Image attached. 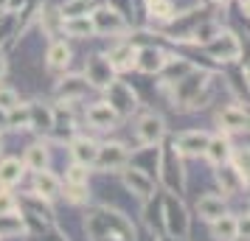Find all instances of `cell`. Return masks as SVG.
<instances>
[{
    "label": "cell",
    "mask_w": 250,
    "mask_h": 241,
    "mask_svg": "<svg viewBox=\"0 0 250 241\" xmlns=\"http://www.w3.org/2000/svg\"><path fill=\"white\" fill-rule=\"evenodd\" d=\"M0 154H3V140H0Z\"/></svg>",
    "instance_id": "40"
},
{
    "label": "cell",
    "mask_w": 250,
    "mask_h": 241,
    "mask_svg": "<svg viewBox=\"0 0 250 241\" xmlns=\"http://www.w3.org/2000/svg\"><path fill=\"white\" fill-rule=\"evenodd\" d=\"M135 54H138L135 45L121 42V45H113V48H110L107 62L113 65V70H132V68H135Z\"/></svg>",
    "instance_id": "15"
},
{
    "label": "cell",
    "mask_w": 250,
    "mask_h": 241,
    "mask_svg": "<svg viewBox=\"0 0 250 241\" xmlns=\"http://www.w3.org/2000/svg\"><path fill=\"white\" fill-rule=\"evenodd\" d=\"M211 227H214L216 241H236L239 239V219L230 216V213H222L216 222H211Z\"/></svg>",
    "instance_id": "23"
},
{
    "label": "cell",
    "mask_w": 250,
    "mask_h": 241,
    "mask_svg": "<svg viewBox=\"0 0 250 241\" xmlns=\"http://www.w3.org/2000/svg\"><path fill=\"white\" fill-rule=\"evenodd\" d=\"M84 81L93 84V87H102L107 90L110 84L115 81V70L113 65L107 62V56H90L87 65H84Z\"/></svg>",
    "instance_id": "7"
},
{
    "label": "cell",
    "mask_w": 250,
    "mask_h": 241,
    "mask_svg": "<svg viewBox=\"0 0 250 241\" xmlns=\"http://www.w3.org/2000/svg\"><path fill=\"white\" fill-rule=\"evenodd\" d=\"M28 127V107H14L9 110V129H25Z\"/></svg>",
    "instance_id": "33"
},
{
    "label": "cell",
    "mask_w": 250,
    "mask_h": 241,
    "mask_svg": "<svg viewBox=\"0 0 250 241\" xmlns=\"http://www.w3.org/2000/svg\"><path fill=\"white\" fill-rule=\"evenodd\" d=\"M208 73L205 70H188L183 79L174 81V107H188V104L200 95V93L208 90Z\"/></svg>",
    "instance_id": "3"
},
{
    "label": "cell",
    "mask_w": 250,
    "mask_h": 241,
    "mask_svg": "<svg viewBox=\"0 0 250 241\" xmlns=\"http://www.w3.org/2000/svg\"><path fill=\"white\" fill-rule=\"evenodd\" d=\"M59 194L65 196L68 202H73V205H82V202H87V185H82V183H65V188H62Z\"/></svg>",
    "instance_id": "31"
},
{
    "label": "cell",
    "mask_w": 250,
    "mask_h": 241,
    "mask_svg": "<svg viewBox=\"0 0 250 241\" xmlns=\"http://www.w3.org/2000/svg\"><path fill=\"white\" fill-rule=\"evenodd\" d=\"M166 65V54L155 45H146V48H138L135 54V68L141 73H160V68Z\"/></svg>",
    "instance_id": "12"
},
{
    "label": "cell",
    "mask_w": 250,
    "mask_h": 241,
    "mask_svg": "<svg viewBox=\"0 0 250 241\" xmlns=\"http://www.w3.org/2000/svg\"><path fill=\"white\" fill-rule=\"evenodd\" d=\"M23 163L17 160V157H6V160H0V185L3 188H12L23 180Z\"/></svg>",
    "instance_id": "24"
},
{
    "label": "cell",
    "mask_w": 250,
    "mask_h": 241,
    "mask_svg": "<svg viewBox=\"0 0 250 241\" xmlns=\"http://www.w3.org/2000/svg\"><path fill=\"white\" fill-rule=\"evenodd\" d=\"M87 87H90V84L82 79V76H70V79H62V81H59L57 95H59L65 104H68V101H79L82 95L87 93Z\"/></svg>",
    "instance_id": "22"
},
{
    "label": "cell",
    "mask_w": 250,
    "mask_h": 241,
    "mask_svg": "<svg viewBox=\"0 0 250 241\" xmlns=\"http://www.w3.org/2000/svg\"><path fill=\"white\" fill-rule=\"evenodd\" d=\"M59 191H62V183H59V177H54L51 171H37L34 177V194L40 196V199H45V202H51V199H57Z\"/></svg>",
    "instance_id": "16"
},
{
    "label": "cell",
    "mask_w": 250,
    "mask_h": 241,
    "mask_svg": "<svg viewBox=\"0 0 250 241\" xmlns=\"http://www.w3.org/2000/svg\"><path fill=\"white\" fill-rule=\"evenodd\" d=\"M149 17H152V20H171V17H174V6H171L169 0L149 3Z\"/></svg>",
    "instance_id": "32"
},
{
    "label": "cell",
    "mask_w": 250,
    "mask_h": 241,
    "mask_svg": "<svg viewBox=\"0 0 250 241\" xmlns=\"http://www.w3.org/2000/svg\"><path fill=\"white\" fill-rule=\"evenodd\" d=\"M197 213H200V219H205V222H216L222 213H228L225 199H222V196H216V194L200 196V199H197Z\"/></svg>",
    "instance_id": "17"
},
{
    "label": "cell",
    "mask_w": 250,
    "mask_h": 241,
    "mask_svg": "<svg viewBox=\"0 0 250 241\" xmlns=\"http://www.w3.org/2000/svg\"><path fill=\"white\" fill-rule=\"evenodd\" d=\"M17 210V202H14V196L9 191H0V216L3 213H14Z\"/></svg>",
    "instance_id": "36"
},
{
    "label": "cell",
    "mask_w": 250,
    "mask_h": 241,
    "mask_svg": "<svg viewBox=\"0 0 250 241\" xmlns=\"http://www.w3.org/2000/svg\"><path fill=\"white\" fill-rule=\"evenodd\" d=\"M87 177H90V171H87V166H82V163H73V166L68 168V183L87 185Z\"/></svg>",
    "instance_id": "35"
},
{
    "label": "cell",
    "mask_w": 250,
    "mask_h": 241,
    "mask_svg": "<svg viewBox=\"0 0 250 241\" xmlns=\"http://www.w3.org/2000/svg\"><path fill=\"white\" fill-rule=\"evenodd\" d=\"M87 12H93V0H65L59 9L62 17H87Z\"/></svg>",
    "instance_id": "30"
},
{
    "label": "cell",
    "mask_w": 250,
    "mask_h": 241,
    "mask_svg": "<svg viewBox=\"0 0 250 241\" xmlns=\"http://www.w3.org/2000/svg\"><path fill=\"white\" fill-rule=\"evenodd\" d=\"M121 180H124L126 191L132 196H138V199H144V202L155 194V180L146 171H141V168H126V171H121Z\"/></svg>",
    "instance_id": "8"
},
{
    "label": "cell",
    "mask_w": 250,
    "mask_h": 241,
    "mask_svg": "<svg viewBox=\"0 0 250 241\" xmlns=\"http://www.w3.org/2000/svg\"><path fill=\"white\" fill-rule=\"evenodd\" d=\"M158 168H160V183L166 185L169 194H180L183 191V183H186V174H183V163H180V154L174 149V143H169L163 154L158 157Z\"/></svg>",
    "instance_id": "2"
},
{
    "label": "cell",
    "mask_w": 250,
    "mask_h": 241,
    "mask_svg": "<svg viewBox=\"0 0 250 241\" xmlns=\"http://www.w3.org/2000/svg\"><path fill=\"white\" fill-rule=\"evenodd\" d=\"M205 157L214 163V166L230 163V157H233V146H230V140H228L225 135L211 138V140H208V146H205Z\"/></svg>",
    "instance_id": "18"
},
{
    "label": "cell",
    "mask_w": 250,
    "mask_h": 241,
    "mask_svg": "<svg viewBox=\"0 0 250 241\" xmlns=\"http://www.w3.org/2000/svg\"><path fill=\"white\" fill-rule=\"evenodd\" d=\"M208 140H211L208 132H203V129H188V132H180L174 138V149H177V154H191V157H197V154H205Z\"/></svg>",
    "instance_id": "9"
},
{
    "label": "cell",
    "mask_w": 250,
    "mask_h": 241,
    "mask_svg": "<svg viewBox=\"0 0 250 241\" xmlns=\"http://www.w3.org/2000/svg\"><path fill=\"white\" fill-rule=\"evenodd\" d=\"M62 31H68L70 37H90V34H96L90 17H62Z\"/></svg>",
    "instance_id": "25"
},
{
    "label": "cell",
    "mask_w": 250,
    "mask_h": 241,
    "mask_svg": "<svg viewBox=\"0 0 250 241\" xmlns=\"http://www.w3.org/2000/svg\"><path fill=\"white\" fill-rule=\"evenodd\" d=\"M51 124H54V110L45 104H28V127L40 132V135H51Z\"/></svg>",
    "instance_id": "13"
},
{
    "label": "cell",
    "mask_w": 250,
    "mask_h": 241,
    "mask_svg": "<svg viewBox=\"0 0 250 241\" xmlns=\"http://www.w3.org/2000/svg\"><path fill=\"white\" fill-rule=\"evenodd\" d=\"M121 118L113 112V107L107 101H102V104H93L90 110H87V124L90 127H96V129H115V124H118Z\"/></svg>",
    "instance_id": "14"
},
{
    "label": "cell",
    "mask_w": 250,
    "mask_h": 241,
    "mask_svg": "<svg viewBox=\"0 0 250 241\" xmlns=\"http://www.w3.org/2000/svg\"><path fill=\"white\" fill-rule=\"evenodd\" d=\"M17 104H20V95H17L12 87H0V110L9 112V110H14Z\"/></svg>",
    "instance_id": "34"
},
{
    "label": "cell",
    "mask_w": 250,
    "mask_h": 241,
    "mask_svg": "<svg viewBox=\"0 0 250 241\" xmlns=\"http://www.w3.org/2000/svg\"><path fill=\"white\" fill-rule=\"evenodd\" d=\"M149 3H158V0H146V6H149Z\"/></svg>",
    "instance_id": "41"
},
{
    "label": "cell",
    "mask_w": 250,
    "mask_h": 241,
    "mask_svg": "<svg viewBox=\"0 0 250 241\" xmlns=\"http://www.w3.org/2000/svg\"><path fill=\"white\" fill-rule=\"evenodd\" d=\"M163 224H166L169 239H174V241H186L188 239L191 219H188V210L183 207V202L174 194H169L166 199H163Z\"/></svg>",
    "instance_id": "1"
},
{
    "label": "cell",
    "mask_w": 250,
    "mask_h": 241,
    "mask_svg": "<svg viewBox=\"0 0 250 241\" xmlns=\"http://www.w3.org/2000/svg\"><path fill=\"white\" fill-rule=\"evenodd\" d=\"M23 233H25V216H14V213L0 216V239H12V236H23Z\"/></svg>",
    "instance_id": "26"
},
{
    "label": "cell",
    "mask_w": 250,
    "mask_h": 241,
    "mask_svg": "<svg viewBox=\"0 0 250 241\" xmlns=\"http://www.w3.org/2000/svg\"><path fill=\"white\" fill-rule=\"evenodd\" d=\"M9 6V0H0V9H6Z\"/></svg>",
    "instance_id": "39"
},
{
    "label": "cell",
    "mask_w": 250,
    "mask_h": 241,
    "mask_svg": "<svg viewBox=\"0 0 250 241\" xmlns=\"http://www.w3.org/2000/svg\"><path fill=\"white\" fill-rule=\"evenodd\" d=\"M96 151H99V143L90 138H76L70 143V157L73 163H82V166H87L90 168L93 160H96Z\"/></svg>",
    "instance_id": "21"
},
{
    "label": "cell",
    "mask_w": 250,
    "mask_h": 241,
    "mask_svg": "<svg viewBox=\"0 0 250 241\" xmlns=\"http://www.w3.org/2000/svg\"><path fill=\"white\" fill-rule=\"evenodd\" d=\"M23 166H28L31 171H42L48 166V149L45 146H28V151H25V160H23Z\"/></svg>",
    "instance_id": "29"
},
{
    "label": "cell",
    "mask_w": 250,
    "mask_h": 241,
    "mask_svg": "<svg viewBox=\"0 0 250 241\" xmlns=\"http://www.w3.org/2000/svg\"><path fill=\"white\" fill-rule=\"evenodd\" d=\"M205 51H208L216 62H233V59H239V54H242V42H239L236 34L219 31V34L205 45Z\"/></svg>",
    "instance_id": "6"
},
{
    "label": "cell",
    "mask_w": 250,
    "mask_h": 241,
    "mask_svg": "<svg viewBox=\"0 0 250 241\" xmlns=\"http://www.w3.org/2000/svg\"><path fill=\"white\" fill-rule=\"evenodd\" d=\"M216 168H219V171H216V183H219V188H222V194H225V196L239 194V191H242V188L248 185L236 171H233V166L222 163V166H216Z\"/></svg>",
    "instance_id": "20"
},
{
    "label": "cell",
    "mask_w": 250,
    "mask_h": 241,
    "mask_svg": "<svg viewBox=\"0 0 250 241\" xmlns=\"http://www.w3.org/2000/svg\"><path fill=\"white\" fill-rule=\"evenodd\" d=\"M214 3H228V0H214Z\"/></svg>",
    "instance_id": "42"
},
{
    "label": "cell",
    "mask_w": 250,
    "mask_h": 241,
    "mask_svg": "<svg viewBox=\"0 0 250 241\" xmlns=\"http://www.w3.org/2000/svg\"><path fill=\"white\" fill-rule=\"evenodd\" d=\"M90 20H93L96 34H115V31H124L126 28L124 17L115 12V9H96Z\"/></svg>",
    "instance_id": "11"
},
{
    "label": "cell",
    "mask_w": 250,
    "mask_h": 241,
    "mask_svg": "<svg viewBox=\"0 0 250 241\" xmlns=\"http://www.w3.org/2000/svg\"><path fill=\"white\" fill-rule=\"evenodd\" d=\"M0 129H9V112L0 110Z\"/></svg>",
    "instance_id": "37"
},
{
    "label": "cell",
    "mask_w": 250,
    "mask_h": 241,
    "mask_svg": "<svg viewBox=\"0 0 250 241\" xmlns=\"http://www.w3.org/2000/svg\"><path fill=\"white\" fill-rule=\"evenodd\" d=\"M3 73H6V59L0 56V76H3Z\"/></svg>",
    "instance_id": "38"
},
{
    "label": "cell",
    "mask_w": 250,
    "mask_h": 241,
    "mask_svg": "<svg viewBox=\"0 0 250 241\" xmlns=\"http://www.w3.org/2000/svg\"><path fill=\"white\" fill-rule=\"evenodd\" d=\"M219 31H222V28H219V23H214V20H211V23H197L194 25V31L188 34V39L197 42V45H208Z\"/></svg>",
    "instance_id": "28"
},
{
    "label": "cell",
    "mask_w": 250,
    "mask_h": 241,
    "mask_svg": "<svg viewBox=\"0 0 250 241\" xmlns=\"http://www.w3.org/2000/svg\"><path fill=\"white\" fill-rule=\"evenodd\" d=\"M126 163H129V151H126L121 143H104V146H99V151H96L93 166H96L99 171H121V168H126Z\"/></svg>",
    "instance_id": "5"
},
{
    "label": "cell",
    "mask_w": 250,
    "mask_h": 241,
    "mask_svg": "<svg viewBox=\"0 0 250 241\" xmlns=\"http://www.w3.org/2000/svg\"><path fill=\"white\" fill-rule=\"evenodd\" d=\"M166 135V124H163V118L155 112H146L141 121H138V140L144 143V146H158L160 140Z\"/></svg>",
    "instance_id": "10"
},
{
    "label": "cell",
    "mask_w": 250,
    "mask_h": 241,
    "mask_svg": "<svg viewBox=\"0 0 250 241\" xmlns=\"http://www.w3.org/2000/svg\"><path fill=\"white\" fill-rule=\"evenodd\" d=\"M216 121H219V127L225 132H245L248 129V112L242 107H225L216 115Z\"/></svg>",
    "instance_id": "19"
},
{
    "label": "cell",
    "mask_w": 250,
    "mask_h": 241,
    "mask_svg": "<svg viewBox=\"0 0 250 241\" xmlns=\"http://www.w3.org/2000/svg\"><path fill=\"white\" fill-rule=\"evenodd\" d=\"M48 68L51 70H62L70 65V48L65 42H54V45L48 48Z\"/></svg>",
    "instance_id": "27"
},
{
    "label": "cell",
    "mask_w": 250,
    "mask_h": 241,
    "mask_svg": "<svg viewBox=\"0 0 250 241\" xmlns=\"http://www.w3.org/2000/svg\"><path fill=\"white\" fill-rule=\"evenodd\" d=\"M107 104L113 107V112L118 115V118H126V115L135 112L138 95L132 93L129 84H124V81H113V84L107 87Z\"/></svg>",
    "instance_id": "4"
}]
</instances>
